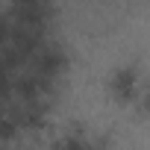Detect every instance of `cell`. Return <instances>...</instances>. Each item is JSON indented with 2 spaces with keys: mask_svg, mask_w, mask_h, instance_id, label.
Here are the masks:
<instances>
[{
  "mask_svg": "<svg viewBox=\"0 0 150 150\" xmlns=\"http://www.w3.org/2000/svg\"><path fill=\"white\" fill-rule=\"evenodd\" d=\"M6 15H9V21L15 27H27V30L44 33L50 18H53V6L50 3H38V0H27V3H15Z\"/></svg>",
  "mask_w": 150,
  "mask_h": 150,
  "instance_id": "obj_3",
  "label": "cell"
},
{
  "mask_svg": "<svg viewBox=\"0 0 150 150\" xmlns=\"http://www.w3.org/2000/svg\"><path fill=\"white\" fill-rule=\"evenodd\" d=\"M109 88L115 94V100L121 103H135L141 97V71L135 62H127L121 68H115L112 80H109Z\"/></svg>",
  "mask_w": 150,
  "mask_h": 150,
  "instance_id": "obj_4",
  "label": "cell"
},
{
  "mask_svg": "<svg viewBox=\"0 0 150 150\" xmlns=\"http://www.w3.org/2000/svg\"><path fill=\"white\" fill-rule=\"evenodd\" d=\"M68 65H71V56H68V47L62 44V41H50V38H44L41 44H38V50L30 56V62H27V68L30 71H35L38 77H44V80H50V83H56L62 74L68 71Z\"/></svg>",
  "mask_w": 150,
  "mask_h": 150,
  "instance_id": "obj_1",
  "label": "cell"
},
{
  "mask_svg": "<svg viewBox=\"0 0 150 150\" xmlns=\"http://www.w3.org/2000/svg\"><path fill=\"white\" fill-rule=\"evenodd\" d=\"M53 150H109V144L97 135L83 132V129H71L53 141Z\"/></svg>",
  "mask_w": 150,
  "mask_h": 150,
  "instance_id": "obj_5",
  "label": "cell"
},
{
  "mask_svg": "<svg viewBox=\"0 0 150 150\" xmlns=\"http://www.w3.org/2000/svg\"><path fill=\"white\" fill-rule=\"evenodd\" d=\"M12 91L18 94L21 103H38V106H47L50 97H53V91H56V83H50V80L38 77L35 71L24 68L21 74H15V77H12Z\"/></svg>",
  "mask_w": 150,
  "mask_h": 150,
  "instance_id": "obj_2",
  "label": "cell"
}]
</instances>
